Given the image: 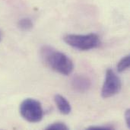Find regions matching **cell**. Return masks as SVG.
<instances>
[{
	"instance_id": "1",
	"label": "cell",
	"mask_w": 130,
	"mask_h": 130,
	"mask_svg": "<svg viewBox=\"0 0 130 130\" xmlns=\"http://www.w3.org/2000/svg\"><path fill=\"white\" fill-rule=\"evenodd\" d=\"M40 55L47 66L61 75H69L74 70L72 59L65 53L50 46H43L40 50Z\"/></svg>"
},
{
	"instance_id": "5",
	"label": "cell",
	"mask_w": 130,
	"mask_h": 130,
	"mask_svg": "<svg viewBox=\"0 0 130 130\" xmlns=\"http://www.w3.org/2000/svg\"><path fill=\"white\" fill-rule=\"evenodd\" d=\"M72 88L81 93L86 92L89 90L91 86V80L84 75H76L72 80Z\"/></svg>"
},
{
	"instance_id": "10",
	"label": "cell",
	"mask_w": 130,
	"mask_h": 130,
	"mask_svg": "<svg viewBox=\"0 0 130 130\" xmlns=\"http://www.w3.org/2000/svg\"><path fill=\"white\" fill-rule=\"evenodd\" d=\"M89 130H110L113 129L112 126H92L88 128Z\"/></svg>"
},
{
	"instance_id": "3",
	"label": "cell",
	"mask_w": 130,
	"mask_h": 130,
	"mask_svg": "<svg viewBox=\"0 0 130 130\" xmlns=\"http://www.w3.org/2000/svg\"><path fill=\"white\" fill-rule=\"evenodd\" d=\"M19 113L24 120L32 123L41 121L43 117V110L40 102L34 98L24 99L19 106Z\"/></svg>"
},
{
	"instance_id": "8",
	"label": "cell",
	"mask_w": 130,
	"mask_h": 130,
	"mask_svg": "<svg viewBox=\"0 0 130 130\" xmlns=\"http://www.w3.org/2000/svg\"><path fill=\"white\" fill-rule=\"evenodd\" d=\"M18 27L24 31H27L30 30L33 26H34V23L32 21V20L29 18H23L21 19H20L18 22Z\"/></svg>"
},
{
	"instance_id": "2",
	"label": "cell",
	"mask_w": 130,
	"mask_h": 130,
	"mask_svg": "<svg viewBox=\"0 0 130 130\" xmlns=\"http://www.w3.org/2000/svg\"><path fill=\"white\" fill-rule=\"evenodd\" d=\"M63 40L69 46L82 51L95 49L101 44L99 36L94 33L88 34H66L64 36Z\"/></svg>"
},
{
	"instance_id": "4",
	"label": "cell",
	"mask_w": 130,
	"mask_h": 130,
	"mask_svg": "<svg viewBox=\"0 0 130 130\" xmlns=\"http://www.w3.org/2000/svg\"><path fill=\"white\" fill-rule=\"evenodd\" d=\"M122 88V82L117 73L111 69L106 72L105 79L101 88L103 98H109L117 94Z\"/></svg>"
},
{
	"instance_id": "11",
	"label": "cell",
	"mask_w": 130,
	"mask_h": 130,
	"mask_svg": "<svg viewBox=\"0 0 130 130\" xmlns=\"http://www.w3.org/2000/svg\"><path fill=\"white\" fill-rule=\"evenodd\" d=\"M125 119H126V123L128 126V128H130V110L127 109L126 113H125Z\"/></svg>"
},
{
	"instance_id": "7",
	"label": "cell",
	"mask_w": 130,
	"mask_h": 130,
	"mask_svg": "<svg viewBox=\"0 0 130 130\" xmlns=\"http://www.w3.org/2000/svg\"><path fill=\"white\" fill-rule=\"evenodd\" d=\"M130 64V56L129 55H126V56L123 57L118 62L117 69L118 72L122 73L123 72H125L126 70H127L129 68Z\"/></svg>"
},
{
	"instance_id": "9",
	"label": "cell",
	"mask_w": 130,
	"mask_h": 130,
	"mask_svg": "<svg viewBox=\"0 0 130 130\" xmlns=\"http://www.w3.org/2000/svg\"><path fill=\"white\" fill-rule=\"evenodd\" d=\"M46 129H59V130H67L69 129V127L62 122H56L53 123L48 126L46 127Z\"/></svg>"
},
{
	"instance_id": "12",
	"label": "cell",
	"mask_w": 130,
	"mask_h": 130,
	"mask_svg": "<svg viewBox=\"0 0 130 130\" xmlns=\"http://www.w3.org/2000/svg\"><path fill=\"white\" fill-rule=\"evenodd\" d=\"M0 40H1V34H0Z\"/></svg>"
},
{
	"instance_id": "6",
	"label": "cell",
	"mask_w": 130,
	"mask_h": 130,
	"mask_svg": "<svg viewBox=\"0 0 130 130\" xmlns=\"http://www.w3.org/2000/svg\"><path fill=\"white\" fill-rule=\"evenodd\" d=\"M54 102L59 110L63 115H68L72 111V107L69 101L61 94H56L54 96Z\"/></svg>"
}]
</instances>
